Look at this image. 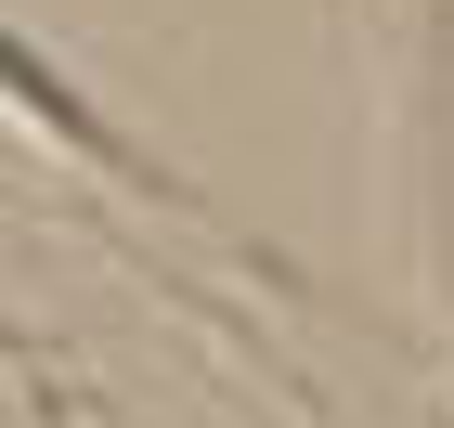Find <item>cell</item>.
Listing matches in <instances>:
<instances>
[{
	"label": "cell",
	"instance_id": "cell-1",
	"mask_svg": "<svg viewBox=\"0 0 454 428\" xmlns=\"http://www.w3.org/2000/svg\"><path fill=\"white\" fill-rule=\"evenodd\" d=\"M0 78H27V66H13V52H0Z\"/></svg>",
	"mask_w": 454,
	"mask_h": 428
}]
</instances>
